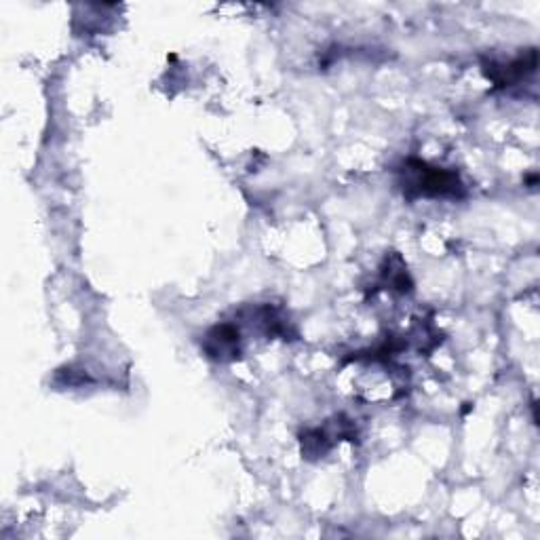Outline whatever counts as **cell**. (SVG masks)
<instances>
[{
  "mask_svg": "<svg viewBox=\"0 0 540 540\" xmlns=\"http://www.w3.org/2000/svg\"><path fill=\"white\" fill-rule=\"evenodd\" d=\"M387 268H382V281L384 285H389V289H395L399 294L412 292V279L408 275V268H405L403 260L397 254L387 256Z\"/></svg>",
  "mask_w": 540,
  "mask_h": 540,
  "instance_id": "obj_5",
  "label": "cell"
},
{
  "mask_svg": "<svg viewBox=\"0 0 540 540\" xmlns=\"http://www.w3.org/2000/svg\"><path fill=\"white\" fill-rule=\"evenodd\" d=\"M203 351L209 359L220 361V363L241 359L243 349H241L239 330L230 323L214 325L203 338Z\"/></svg>",
  "mask_w": 540,
  "mask_h": 540,
  "instance_id": "obj_3",
  "label": "cell"
},
{
  "mask_svg": "<svg viewBox=\"0 0 540 540\" xmlns=\"http://www.w3.org/2000/svg\"><path fill=\"white\" fill-rule=\"evenodd\" d=\"M403 195L408 201H416L420 197L427 199H462L467 195L465 184L452 169L433 167L424 161L410 159L405 161L403 169Z\"/></svg>",
  "mask_w": 540,
  "mask_h": 540,
  "instance_id": "obj_1",
  "label": "cell"
},
{
  "mask_svg": "<svg viewBox=\"0 0 540 540\" xmlns=\"http://www.w3.org/2000/svg\"><path fill=\"white\" fill-rule=\"evenodd\" d=\"M357 431L353 420H349L346 416H336L334 420H330L325 424V427L319 429H308L302 437V456L306 460H317L323 458L327 452H330L340 439H349L355 441Z\"/></svg>",
  "mask_w": 540,
  "mask_h": 540,
  "instance_id": "obj_2",
  "label": "cell"
},
{
  "mask_svg": "<svg viewBox=\"0 0 540 540\" xmlns=\"http://www.w3.org/2000/svg\"><path fill=\"white\" fill-rule=\"evenodd\" d=\"M536 64H538L536 49H530L528 53H522L507 64L484 62V72L496 89H507L522 79H526L528 74H532L536 70Z\"/></svg>",
  "mask_w": 540,
  "mask_h": 540,
  "instance_id": "obj_4",
  "label": "cell"
}]
</instances>
